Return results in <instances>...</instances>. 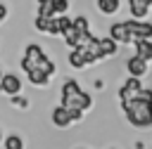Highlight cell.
I'll return each mask as SVG.
<instances>
[{
  "mask_svg": "<svg viewBox=\"0 0 152 149\" xmlns=\"http://www.w3.org/2000/svg\"><path fill=\"white\" fill-rule=\"evenodd\" d=\"M119 5H121V0H97V9H100L102 14H114V12H119Z\"/></svg>",
  "mask_w": 152,
  "mask_h": 149,
  "instance_id": "9a60e30c",
  "label": "cell"
},
{
  "mask_svg": "<svg viewBox=\"0 0 152 149\" xmlns=\"http://www.w3.org/2000/svg\"><path fill=\"white\" fill-rule=\"evenodd\" d=\"M50 118H52V123H55L57 128H66V125H71V121H69V114H66V109H64L62 104L52 109Z\"/></svg>",
  "mask_w": 152,
  "mask_h": 149,
  "instance_id": "8fae6325",
  "label": "cell"
},
{
  "mask_svg": "<svg viewBox=\"0 0 152 149\" xmlns=\"http://www.w3.org/2000/svg\"><path fill=\"white\" fill-rule=\"evenodd\" d=\"M64 109H66V106H64ZM66 114H69V121H71V123H76V121L83 118V111H81V109H66Z\"/></svg>",
  "mask_w": 152,
  "mask_h": 149,
  "instance_id": "ffe728a7",
  "label": "cell"
},
{
  "mask_svg": "<svg viewBox=\"0 0 152 149\" xmlns=\"http://www.w3.org/2000/svg\"><path fill=\"white\" fill-rule=\"evenodd\" d=\"M150 90H152V88H150Z\"/></svg>",
  "mask_w": 152,
  "mask_h": 149,
  "instance_id": "4316f807",
  "label": "cell"
},
{
  "mask_svg": "<svg viewBox=\"0 0 152 149\" xmlns=\"http://www.w3.org/2000/svg\"><path fill=\"white\" fill-rule=\"evenodd\" d=\"M2 144H5V149H24V140H21L19 135H10V137H5Z\"/></svg>",
  "mask_w": 152,
  "mask_h": 149,
  "instance_id": "2e32d148",
  "label": "cell"
},
{
  "mask_svg": "<svg viewBox=\"0 0 152 149\" xmlns=\"http://www.w3.org/2000/svg\"><path fill=\"white\" fill-rule=\"evenodd\" d=\"M26 76H28V80H31L33 85H38V88H43V85L50 83V73H45V71H40V69H31V71H26Z\"/></svg>",
  "mask_w": 152,
  "mask_h": 149,
  "instance_id": "7c38bea8",
  "label": "cell"
},
{
  "mask_svg": "<svg viewBox=\"0 0 152 149\" xmlns=\"http://www.w3.org/2000/svg\"><path fill=\"white\" fill-rule=\"evenodd\" d=\"M133 45H135V54L138 57H142L145 61L152 59V38H135Z\"/></svg>",
  "mask_w": 152,
  "mask_h": 149,
  "instance_id": "30bf717a",
  "label": "cell"
},
{
  "mask_svg": "<svg viewBox=\"0 0 152 149\" xmlns=\"http://www.w3.org/2000/svg\"><path fill=\"white\" fill-rule=\"evenodd\" d=\"M19 90H21L19 76L17 73H2V78H0V92L7 95V97H12V95H19Z\"/></svg>",
  "mask_w": 152,
  "mask_h": 149,
  "instance_id": "8992f818",
  "label": "cell"
},
{
  "mask_svg": "<svg viewBox=\"0 0 152 149\" xmlns=\"http://www.w3.org/2000/svg\"><path fill=\"white\" fill-rule=\"evenodd\" d=\"M121 109H124L131 125H135V128H150L152 125V102H145L135 95L131 99H121Z\"/></svg>",
  "mask_w": 152,
  "mask_h": 149,
  "instance_id": "6da1fadb",
  "label": "cell"
},
{
  "mask_svg": "<svg viewBox=\"0 0 152 149\" xmlns=\"http://www.w3.org/2000/svg\"><path fill=\"white\" fill-rule=\"evenodd\" d=\"M5 17H7V5H2V2H0V21H2Z\"/></svg>",
  "mask_w": 152,
  "mask_h": 149,
  "instance_id": "603a6c76",
  "label": "cell"
},
{
  "mask_svg": "<svg viewBox=\"0 0 152 149\" xmlns=\"http://www.w3.org/2000/svg\"><path fill=\"white\" fill-rule=\"evenodd\" d=\"M0 78H2V71H0Z\"/></svg>",
  "mask_w": 152,
  "mask_h": 149,
  "instance_id": "484cf974",
  "label": "cell"
},
{
  "mask_svg": "<svg viewBox=\"0 0 152 149\" xmlns=\"http://www.w3.org/2000/svg\"><path fill=\"white\" fill-rule=\"evenodd\" d=\"M12 104H17L19 109H26V106H28V99H24V97H19V95H12Z\"/></svg>",
  "mask_w": 152,
  "mask_h": 149,
  "instance_id": "7402d4cb",
  "label": "cell"
},
{
  "mask_svg": "<svg viewBox=\"0 0 152 149\" xmlns=\"http://www.w3.org/2000/svg\"><path fill=\"white\" fill-rule=\"evenodd\" d=\"M140 90H142V78L128 76V78L124 80V85L119 88V99H131V97H135Z\"/></svg>",
  "mask_w": 152,
  "mask_h": 149,
  "instance_id": "5b68a950",
  "label": "cell"
},
{
  "mask_svg": "<svg viewBox=\"0 0 152 149\" xmlns=\"http://www.w3.org/2000/svg\"><path fill=\"white\" fill-rule=\"evenodd\" d=\"M124 24H126L128 33L133 35V40H135V38H152V24H150V21H142V19H126Z\"/></svg>",
  "mask_w": 152,
  "mask_h": 149,
  "instance_id": "277c9868",
  "label": "cell"
},
{
  "mask_svg": "<svg viewBox=\"0 0 152 149\" xmlns=\"http://www.w3.org/2000/svg\"><path fill=\"white\" fill-rule=\"evenodd\" d=\"M62 106L88 111V109L93 106V97H90L88 92H83L74 78H66V80L62 83Z\"/></svg>",
  "mask_w": 152,
  "mask_h": 149,
  "instance_id": "7a4b0ae2",
  "label": "cell"
},
{
  "mask_svg": "<svg viewBox=\"0 0 152 149\" xmlns=\"http://www.w3.org/2000/svg\"><path fill=\"white\" fill-rule=\"evenodd\" d=\"M21 69H24V71L40 69V71H45V73L52 76V73H55V61L43 52L40 45L31 43V45H26V52H24V59H21Z\"/></svg>",
  "mask_w": 152,
  "mask_h": 149,
  "instance_id": "3957f363",
  "label": "cell"
},
{
  "mask_svg": "<svg viewBox=\"0 0 152 149\" xmlns=\"http://www.w3.org/2000/svg\"><path fill=\"white\" fill-rule=\"evenodd\" d=\"M71 24H74V28H76L78 33H88V31H90V28H88L90 24H88L86 17H76V19H71Z\"/></svg>",
  "mask_w": 152,
  "mask_h": 149,
  "instance_id": "e0dca14e",
  "label": "cell"
},
{
  "mask_svg": "<svg viewBox=\"0 0 152 149\" xmlns=\"http://www.w3.org/2000/svg\"><path fill=\"white\" fill-rule=\"evenodd\" d=\"M66 61H69V66H71V69H86V59H83V52H81L78 47H71V52H69Z\"/></svg>",
  "mask_w": 152,
  "mask_h": 149,
  "instance_id": "4fadbf2b",
  "label": "cell"
},
{
  "mask_svg": "<svg viewBox=\"0 0 152 149\" xmlns=\"http://www.w3.org/2000/svg\"><path fill=\"white\" fill-rule=\"evenodd\" d=\"M52 9L55 14H64L69 9V0H52Z\"/></svg>",
  "mask_w": 152,
  "mask_h": 149,
  "instance_id": "d6986e66",
  "label": "cell"
},
{
  "mask_svg": "<svg viewBox=\"0 0 152 149\" xmlns=\"http://www.w3.org/2000/svg\"><path fill=\"white\" fill-rule=\"evenodd\" d=\"M36 28L40 31V33H45V28H48V17H36Z\"/></svg>",
  "mask_w": 152,
  "mask_h": 149,
  "instance_id": "44dd1931",
  "label": "cell"
},
{
  "mask_svg": "<svg viewBox=\"0 0 152 149\" xmlns=\"http://www.w3.org/2000/svg\"><path fill=\"white\" fill-rule=\"evenodd\" d=\"M0 142H2V132H0Z\"/></svg>",
  "mask_w": 152,
  "mask_h": 149,
  "instance_id": "d4e9b609",
  "label": "cell"
},
{
  "mask_svg": "<svg viewBox=\"0 0 152 149\" xmlns=\"http://www.w3.org/2000/svg\"><path fill=\"white\" fill-rule=\"evenodd\" d=\"M109 38H112L114 43H119V45H121V43H124V45H126V43H133V35L128 33V28H126L124 21H116V24L109 26Z\"/></svg>",
  "mask_w": 152,
  "mask_h": 149,
  "instance_id": "52a82bcc",
  "label": "cell"
},
{
  "mask_svg": "<svg viewBox=\"0 0 152 149\" xmlns=\"http://www.w3.org/2000/svg\"><path fill=\"white\" fill-rule=\"evenodd\" d=\"M38 17H55L52 2H40V5H38Z\"/></svg>",
  "mask_w": 152,
  "mask_h": 149,
  "instance_id": "ac0fdd59",
  "label": "cell"
},
{
  "mask_svg": "<svg viewBox=\"0 0 152 149\" xmlns=\"http://www.w3.org/2000/svg\"><path fill=\"white\" fill-rule=\"evenodd\" d=\"M126 71H128V76L142 78V76L147 73V61H145L142 57L133 54V57H128V59H126Z\"/></svg>",
  "mask_w": 152,
  "mask_h": 149,
  "instance_id": "ba28073f",
  "label": "cell"
},
{
  "mask_svg": "<svg viewBox=\"0 0 152 149\" xmlns=\"http://www.w3.org/2000/svg\"><path fill=\"white\" fill-rule=\"evenodd\" d=\"M152 7V0H128V12L131 19H145Z\"/></svg>",
  "mask_w": 152,
  "mask_h": 149,
  "instance_id": "9c48e42d",
  "label": "cell"
},
{
  "mask_svg": "<svg viewBox=\"0 0 152 149\" xmlns=\"http://www.w3.org/2000/svg\"><path fill=\"white\" fill-rule=\"evenodd\" d=\"M40 2H52V0H38V5H40Z\"/></svg>",
  "mask_w": 152,
  "mask_h": 149,
  "instance_id": "cb8c5ba5",
  "label": "cell"
},
{
  "mask_svg": "<svg viewBox=\"0 0 152 149\" xmlns=\"http://www.w3.org/2000/svg\"><path fill=\"white\" fill-rule=\"evenodd\" d=\"M97 43H100V50H102L104 57H112V54H116V50H119V43H114L109 35H107V38H97Z\"/></svg>",
  "mask_w": 152,
  "mask_h": 149,
  "instance_id": "5bb4252c",
  "label": "cell"
}]
</instances>
